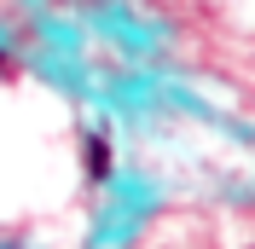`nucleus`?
Instances as JSON below:
<instances>
[{"label": "nucleus", "mask_w": 255, "mask_h": 249, "mask_svg": "<svg viewBox=\"0 0 255 249\" xmlns=\"http://www.w3.org/2000/svg\"><path fill=\"white\" fill-rule=\"evenodd\" d=\"M81 168H87V180H105L111 174V139L105 133H87L81 139Z\"/></svg>", "instance_id": "obj_1"}, {"label": "nucleus", "mask_w": 255, "mask_h": 249, "mask_svg": "<svg viewBox=\"0 0 255 249\" xmlns=\"http://www.w3.org/2000/svg\"><path fill=\"white\" fill-rule=\"evenodd\" d=\"M0 70H6V52H0Z\"/></svg>", "instance_id": "obj_2"}]
</instances>
